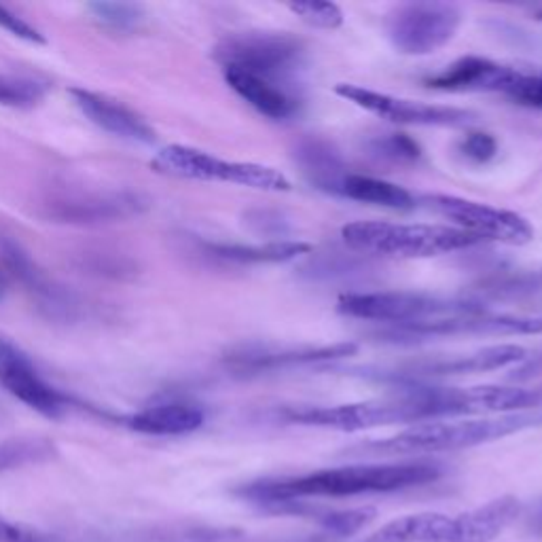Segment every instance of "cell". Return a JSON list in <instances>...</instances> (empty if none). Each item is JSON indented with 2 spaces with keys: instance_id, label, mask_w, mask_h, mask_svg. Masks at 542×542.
<instances>
[{
  "instance_id": "obj_1",
  "label": "cell",
  "mask_w": 542,
  "mask_h": 542,
  "mask_svg": "<svg viewBox=\"0 0 542 542\" xmlns=\"http://www.w3.org/2000/svg\"><path fill=\"white\" fill-rule=\"evenodd\" d=\"M443 475L439 462L407 460L388 465H352L324 468L299 476L261 479L241 486L240 498L259 506L280 508L310 498H356L369 494L401 492L433 483Z\"/></svg>"
},
{
  "instance_id": "obj_2",
  "label": "cell",
  "mask_w": 542,
  "mask_h": 542,
  "mask_svg": "<svg viewBox=\"0 0 542 542\" xmlns=\"http://www.w3.org/2000/svg\"><path fill=\"white\" fill-rule=\"evenodd\" d=\"M542 414H508L481 420H452L415 424L388 439H377L352 447V455H426L441 452H458L486 445V443L505 439L521 430L540 426Z\"/></svg>"
},
{
  "instance_id": "obj_3",
  "label": "cell",
  "mask_w": 542,
  "mask_h": 542,
  "mask_svg": "<svg viewBox=\"0 0 542 542\" xmlns=\"http://www.w3.org/2000/svg\"><path fill=\"white\" fill-rule=\"evenodd\" d=\"M519 508L517 498L502 496L460 515H404L363 542H492L513 524Z\"/></svg>"
},
{
  "instance_id": "obj_4",
  "label": "cell",
  "mask_w": 542,
  "mask_h": 542,
  "mask_svg": "<svg viewBox=\"0 0 542 542\" xmlns=\"http://www.w3.org/2000/svg\"><path fill=\"white\" fill-rule=\"evenodd\" d=\"M348 248L363 254L394 259H426L481 244L473 233L449 225H407L386 220H354L342 230Z\"/></svg>"
},
{
  "instance_id": "obj_5",
  "label": "cell",
  "mask_w": 542,
  "mask_h": 542,
  "mask_svg": "<svg viewBox=\"0 0 542 542\" xmlns=\"http://www.w3.org/2000/svg\"><path fill=\"white\" fill-rule=\"evenodd\" d=\"M422 388H409L403 394L364 401L335 407H299L282 411V420L299 426L339 430V433H361L394 424H424L430 422L428 407H424Z\"/></svg>"
},
{
  "instance_id": "obj_6",
  "label": "cell",
  "mask_w": 542,
  "mask_h": 542,
  "mask_svg": "<svg viewBox=\"0 0 542 542\" xmlns=\"http://www.w3.org/2000/svg\"><path fill=\"white\" fill-rule=\"evenodd\" d=\"M337 312L348 318L373 320L388 326L420 324L430 320L479 313L486 308L475 299L441 297L414 291H380V292H348L339 297Z\"/></svg>"
},
{
  "instance_id": "obj_7",
  "label": "cell",
  "mask_w": 542,
  "mask_h": 542,
  "mask_svg": "<svg viewBox=\"0 0 542 542\" xmlns=\"http://www.w3.org/2000/svg\"><path fill=\"white\" fill-rule=\"evenodd\" d=\"M214 60L223 68L295 85V77L305 66V45L289 32H235L214 49Z\"/></svg>"
},
{
  "instance_id": "obj_8",
  "label": "cell",
  "mask_w": 542,
  "mask_h": 542,
  "mask_svg": "<svg viewBox=\"0 0 542 542\" xmlns=\"http://www.w3.org/2000/svg\"><path fill=\"white\" fill-rule=\"evenodd\" d=\"M157 174L185 180L230 182L257 191L284 193L291 191V180L276 168L251 161H225L199 148L185 145H169L151 159Z\"/></svg>"
},
{
  "instance_id": "obj_9",
  "label": "cell",
  "mask_w": 542,
  "mask_h": 542,
  "mask_svg": "<svg viewBox=\"0 0 542 542\" xmlns=\"http://www.w3.org/2000/svg\"><path fill=\"white\" fill-rule=\"evenodd\" d=\"M462 13L449 3H404L392 9L383 28L392 47L404 56H430L445 47L460 28Z\"/></svg>"
},
{
  "instance_id": "obj_10",
  "label": "cell",
  "mask_w": 542,
  "mask_h": 542,
  "mask_svg": "<svg viewBox=\"0 0 542 542\" xmlns=\"http://www.w3.org/2000/svg\"><path fill=\"white\" fill-rule=\"evenodd\" d=\"M542 332V316H513V313H465L420 324L388 326L377 337L392 343H417L447 337H511L538 335Z\"/></svg>"
},
{
  "instance_id": "obj_11",
  "label": "cell",
  "mask_w": 542,
  "mask_h": 542,
  "mask_svg": "<svg viewBox=\"0 0 542 542\" xmlns=\"http://www.w3.org/2000/svg\"><path fill=\"white\" fill-rule=\"evenodd\" d=\"M422 204L443 219H449L455 230L494 240L508 246H524L534 240L530 220L517 212L494 208L481 201L455 198V195H424Z\"/></svg>"
},
{
  "instance_id": "obj_12",
  "label": "cell",
  "mask_w": 542,
  "mask_h": 542,
  "mask_svg": "<svg viewBox=\"0 0 542 542\" xmlns=\"http://www.w3.org/2000/svg\"><path fill=\"white\" fill-rule=\"evenodd\" d=\"M335 91L343 100L356 104V107L364 108L367 113L377 115L380 119H386L390 123H403V126L465 128L479 119V115L473 113V110L407 100V97L380 94V91L352 83H339Z\"/></svg>"
},
{
  "instance_id": "obj_13",
  "label": "cell",
  "mask_w": 542,
  "mask_h": 542,
  "mask_svg": "<svg viewBox=\"0 0 542 542\" xmlns=\"http://www.w3.org/2000/svg\"><path fill=\"white\" fill-rule=\"evenodd\" d=\"M0 386L30 409L54 420L73 407V398L45 382L30 356L5 335H0Z\"/></svg>"
},
{
  "instance_id": "obj_14",
  "label": "cell",
  "mask_w": 542,
  "mask_h": 542,
  "mask_svg": "<svg viewBox=\"0 0 542 542\" xmlns=\"http://www.w3.org/2000/svg\"><path fill=\"white\" fill-rule=\"evenodd\" d=\"M147 201L138 193H62L45 201V217L54 223L100 225L138 217Z\"/></svg>"
},
{
  "instance_id": "obj_15",
  "label": "cell",
  "mask_w": 542,
  "mask_h": 542,
  "mask_svg": "<svg viewBox=\"0 0 542 542\" xmlns=\"http://www.w3.org/2000/svg\"><path fill=\"white\" fill-rule=\"evenodd\" d=\"M358 345L354 342L332 343V345H303V348H271V345H240L225 356V367L238 375H257L263 371H278L299 367V364L329 363L356 354Z\"/></svg>"
},
{
  "instance_id": "obj_16",
  "label": "cell",
  "mask_w": 542,
  "mask_h": 542,
  "mask_svg": "<svg viewBox=\"0 0 542 542\" xmlns=\"http://www.w3.org/2000/svg\"><path fill=\"white\" fill-rule=\"evenodd\" d=\"M527 352L521 345L500 343L489 345L460 356H441V358H424L409 364H403L396 369L394 377L404 380H417V377H447V375H470V373H487V371L505 369L511 364L526 361Z\"/></svg>"
},
{
  "instance_id": "obj_17",
  "label": "cell",
  "mask_w": 542,
  "mask_h": 542,
  "mask_svg": "<svg viewBox=\"0 0 542 542\" xmlns=\"http://www.w3.org/2000/svg\"><path fill=\"white\" fill-rule=\"evenodd\" d=\"M517 73L519 68L505 66V64L492 62L487 57L466 56L449 64L441 73L424 78V85L430 89L454 91V94H465V91H500V94H506L517 78Z\"/></svg>"
},
{
  "instance_id": "obj_18",
  "label": "cell",
  "mask_w": 542,
  "mask_h": 542,
  "mask_svg": "<svg viewBox=\"0 0 542 542\" xmlns=\"http://www.w3.org/2000/svg\"><path fill=\"white\" fill-rule=\"evenodd\" d=\"M0 257H3L5 267L9 270L11 276L17 278L36 297L38 305L51 318L73 316L77 305L75 299L70 297V292L62 291V286H57L49 276H45V271L32 261V257L24 251L19 241L3 235L0 238Z\"/></svg>"
},
{
  "instance_id": "obj_19",
  "label": "cell",
  "mask_w": 542,
  "mask_h": 542,
  "mask_svg": "<svg viewBox=\"0 0 542 542\" xmlns=\"http://www.w3.org/2000/svg\"><path fill=\"white\" fill-rule=\"evenodd\" d=\"M70 96H73L77 108L104 132L121 140L138 142V145H153L155 142V129L138 113L123 107L121 102L81 87L70 89Z\"/></svg>"
},
{
  "instance_id": "obj_20",
  "label": "cell",
  "mask_w": 542,
  "mask_h": 542,
  "mask_svg": "<svg viewBox=\"0 0 542 542\" xmlns=\"http://www.w3.org/2000/svg\"><path fill=\"white\" fill-rule=\"evenodd\" d=\"M223 75L235 94L267 119H291L302 108V96H299L295 85L270 81V78L241 73L235 68H223Z\"/></svg>"
},
{
  "instance_id": "obj_21",
  "label": "cell",
  "mask_w": 542,
  "mask_h": 542,
  "mask_svg": "<svg viewBox=\"0 0 542 542\" xmlns=\"http://www.w3.org/2000/svg\"><path fill=\"white\" fill-rule=\"evenodd\" d=\"M292 159L313 187L339 198V189L350 174V168L332 142L320 136H303L292 147Z\"/></svg>"
},
{
  "instance_id": "obj_22",
  "label": "cell",
  "mask_w": 542,
  "mask_h": 542,
  "mask_svg": "<svg viewBox=\"0 0 542 542\" xmlns=\"http://www.w3.org/2000/svg\"><path fill=\"white\" fill-rule=\"evenodd\" d=\"M126 426L134 433L151 436H180L204 426V409L191 403H161L128 415Z\"/></svg>"
},
{
  "instance_id": "obj_23",
  "label": "cell",
  "mask_w": 542,
  "mask_h": 542,
  "mask_svg": "<svg viewBox=\"0 0 542 542\" xmlns=\"http://www.w3.org/2000/svg\"><path fill=\"white\" fill-rule=\"evenodd\" d=\"M210 257L225 263L252 265V263H286L295 261L312 251L308 241L273 240L265 244H206Z\"/></svg>"
},
{
  "instance_id": "obj_24",
  "label": "cell",
  "mask_w": 542,
  "mask_h": 542,
  "mask_svg": "<svg viewBox=\"0 0 542 542\" xmlns=\"http://www.w3.org/2000/svg\"><path fill=\"white\" fill-rule=\"evenodd\" d=\"M339 198L361 201V204L390 208V210H414L415 208L414 195L407 189L394 185V182L356 172H350L345 176L342 189H339Z\"/></svg>"
},
{
  "instance_id": "obj_25",
  "label": "cell",
  "mask_w": 542,
  "mask_h": 542,
  "mask_svg": "<svg viewBox=\"0 0 542 542\" xmlns=\"http://www.w3.org/2000/svg\"><path fill=\"white\" fill-rule=\"evenodd\" d=\"M56 455V445L47 439H13L0 445V473L47 462Z\"/></svg>"
},
{
  "instance_id": "obj_26",
  "label": "cell",
  "mask_w": 542,
  "mask_h": 542,
  "mask_svg": "<svg viewBox=\"0 0 542 542\" xmlns=\"http://www.w3.org/2000/svg\"><path fill=\"white\" fill-rule=\"evenodd\" d=\"M49 85L30 77L0 75V104L9 108H32L47 96Z\"/></svg>"
},
{
  "instance_id": "obj_27",
  "label": "cell",
  "mask_w": 542,
  "mask_h": 542,
  "mask_svg": "<svg viewBox=\"0 0 542 542\" xmlns=\"http://www.w3.org/2000/svg\"><path fill=\"white\" fill-rule=\"evenodd\" d=\"M87 11L97 24L115 32H132L145 19L142 6L129 3H91Z\"/></svg>"
},
{
  "instance_id": "obj_28",
  "label": "cell",
  "mask_w": 542,
  "mask_h": 542,
  "mask_svg": "<svg viewBox=\"0 0 542 542\" xmlns=\"http://www.w3.org/2000/svg\"><path fill=\"white\" fill-rule=\"evenodd\" d=\"M369 151L377 159L392 163H415L422 159V148L407 134H383L369 140Z\"/></svg>"
},
{
  "instance_id": "obj_29",
  "label": "cell",
  "mask_w": 542,
  "mask_h": 542,
  "mask_svg": "<svg viewBox=\"0 0 542 542\" xmlns=\"http://www.w3.org/2000/svg\"><path fill=\"white\" fill-rule=\"evenodd\" d=\"M81 267L87 273H96V276L113 278V280H126L134 278L138 267L132 259L123 257V254L117 252H83L81 254Z\"/></svg>"
},
{
  "instance_id": "obj_30",
  "label": "cell",
  "mask_w": 542,
  "mask_h": 542,
  "mask_svg": "<svg viewBox=\"0 0 542 542\" xmlns=\"http://www.w3.org/2000/svg\"><path fill=\"white\" fill-rule=\"evenodd\" d=\"M289 9L313 28L335 30L343 24V11L335 3H291Z\"/></svg>"
},
{
  "instance_id": "obj_31",
  "label": "cell",
  "mask_w": 542,
  "mask_h": 542,
  "mask_svg": "<svg viewBox=\"0 0 542 542\" xmlns=\"http://www.w3.org/2000/svg\"><path fill=\"white\" fill-rule=\"evenodd\" d=\"M506 96L513 97L515 102L524 104V107L542 110V68L519 70Z\"/></svg>"
},
{
  "instance_id": "obj_32",
  "label": "cell",
  "mask_w": 542,
  "mask_h": 542,
  "mask_svg": "<svg viewBox=\"0 0 542 542\" xmlns=\"http://www.w3.org/2000/svg\"><path fill=\"white\" fill-rule=\"evenodd\" d=\"M458 148L466 159L475 163H487L498 153V142L487 132H468L465 138L460 140Z\"/></svg>"
},
{
  "instance_id": "obj_33",
  "label": "cell",
  "mask_w": 542,
  "mask_h": 542,
  "mask_svg": "<svg viewBox=\"0 0 542 542\" xmlns=\"http://www.w3.org/2000/svg\"><path fill=\"white\" fill-rule=\"evenodd\" d=\"M0 542H62L49 534L38 532L35 527L15 524L0 515Z\"/></svg>"
},
{
  "instance_id": "obj_34",
  "label": "cell",
  "mask_w": 542,
  "mask_h": 542,
  "mask_svg": "<svg viewBox=\"0 0 542 542\" xmlns=\"http://www.w3.org/2000/svg\"><path fill=\"white\" fill-rule=\"evenodd\" d=\"M0 28L11 32L13 36L22 38V41L35 43V45H45V36L38 32L35 26H30L28 22H24L22 17H17L15 13L6 9V6L0 5Z\"/></svg>"
},
{
  "instance_id": "obj_35",
  "label": "cell",
  "mask_w": 542,
  "mask_h": 542,
  "mask_svg": "<svg viewBox=\"0 0 542 542\" xmlns=\"http://www.w3.org/2000/svg\"><path fill=\"white\" fill-rule=\"evenodd\" d=\"M6 291H9V282H6V273L0 270V302L6 297Z\"/></svg>"
},
{
  "instance_id": "obj_36",
  "label": "cell",
  "mask_w": 542,
  "mask_h": 542,
  "mask_svg": "<svg viewBox=\"0 0 542 542\" xmlns=\"http://www.w3.org/2000/svg\"><path fill=\"white\" fill-rule=\"evenodd\" d=\"M538 17H540V19H542V11H540V13H538Z\"/></svg>"
}]
</instances>
